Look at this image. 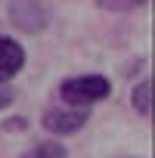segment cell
I'll list each match as a JSON object with an SVG mask.
<instances>
[{
    "mask_svg": "<svg viewBox=\"0 0 155 158\" xmlns=\"http://www.w3.org/2000/svg\"><path fill=\"white\" fill-rule=\"evenodd\" d=\"M112 93V81L103 74H78L59 84V99L71 109H90Z\"/></svg>",
    "mask_w": 155,
    "mask_h": 158,
    "instance_id": "1",
    "label": "cell"
},
{
    "mask_svg": "<svg viewBox=\"0 0 155 158\" xmlns=\"http://www.w3.org/2000/svg\"><path fill=\"white\" fill-rule=\"evenodd\" d=\"M10 16H13V22L22 31L37 34L50 22V6L44 3V0H10Z\"/></svg>",
    "mask_w": 155,
    "mask_h": 158,
    "instance_id": "2",
    "label": "cell"
},
{
    "mask_svg": "<svg viewBox=\"0 0 155 158\" xmlns=\"http://www.w3.org/2000/svg\"><path fill=\"white\" fill-rule=\"evenodd\" d=\"M87 118H90V112L87 109H71V106H65V109H47L44 115H40V124L50 130V133H56V136H68V133H78L84 124H87Z\"/></svg>",
    "mask_w": 155,
    "mask_h": 158,
    "instance_id": "3",
    "label": "cell"
},
{
    "mask_svg": "<svg viewBox=\"0 0 155 158\" xmlns=\"http://www.w3.org/2000/svg\"><path fill=\"white\" fill-rule=\"evenodd\" d=\"M22 65H25V50H22V44L0 34V84L13 81V77L22 71Z\"/></svg>",
    "mask_w": 155,
    "mask_h": 158,
    "instance_id": "4",
    "label": "cell"
},
{
    "mask_svg": "<svg viewBox=\"0 0 155 158\" xmlns=\"http://www.w3.org/2000/svg\"><path fill=\"white\" fill-rule=\"evenodd\" d=\"M149 81H140L136 87H133V93H130V102H133V109L143 115V118H149V112H152V102H149Z\"/></svg>",
    "mask_w": 155,
    "mask_h": 158,
    "instance_id": "5",
    "label": "cell"
},
{
    "mask_svg": "<svg viewBox=\"0 0 155 158\" xmlns=\"http://www.w3.org/2000/svg\"><path fill=\"white\" fill-rule=\"evenodd\" d=\"M22 158H68V152H65V146H59V143H37L31 152H25Z\"/></svg>",
    "mask_w": 155,
    "mask_h": 158,
    "instance_id": "6",
    "label": "cell"
},
{
    "mask_svg": "<svg viewBox=\"0 0 155 158\" xmlns=\"http://www.w3.org/2000/svg\"><path fill=\"white\" fill-rule=\"evenodd\" d=\"M149 0H109L112 10H136V6H146Z\"/></svg>",
    "mask_w": 155,
    "mask_h": 158,
    "instance_id": "7",
    "label": "cell"
},
{
    "mask_svg": "<svg viewBox=\"0 0 155 158\" xmlns=\"http://www.w3.org/2000/svg\"><path fill=\"white\" fill-rule=\"evenodd\" d=\"M13 99H16V93H13L6 84H0V112L10 109V106H13Z\"/></svg>",
    "mask_w": 155,
    "mask_h": 158,
    "instance_id": "8",
    "label": "cell"
}]
</instances>
